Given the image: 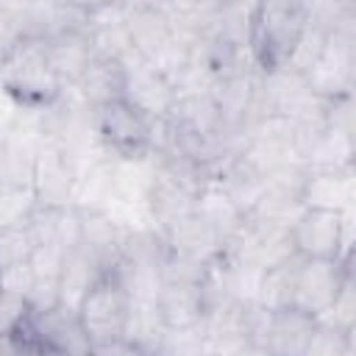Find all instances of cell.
Segmentation results:
<instances>
[{
	"mask_svg": "<svg viewBox=\"0 0 356 356\" xmlns=\"http://www.w3.org/2000/svg\"><path fill=\"white\" fill-rule=\"evenodd\" d=\"M3 192H6V186H3V181H0V195H3Z\"/></svg>",
	"mask_w": 356,
	"mask_h": 356,
	"instance_id": "obj_29",
	"label": "cell"
},
{
	"mask_svg": "<svg viewBox=\"0 0 356 356\" xmlns=\"http://www.w3.org/2000/svg\"><path fill=\"white\" fill-rule=\"evenodd\" d=\"M31 317V303L22 295L0 289V337H11L19 325H25Z\"/></svg>",
	"mask_w": 356,
	"mask_h": 356,
	"instance_id": "obj_22",
	"label": "cell"
},
{
	"mask_svg": "<svg viewBox=\"0 0 356 356\" xmlns=\"http://www.w3.org/2000/svg\"><path fill=\"white\" fill-rule=\"evenodd\" d=\"M323 323H331L334 328L345 331V334H353V275L342 284L337 300L331 303L328 314L323 317Z\"/></svg>",
	"mask_w": 356,
	"mask_h": 356,
	"instance_id": "obj_23",
	"label": "cell"
},
{
	"mask_svg": "<svg viewBox=\"0 0 356 356\" xmlns=\"http://www.w3.org/2000/svg\"><path fill=\"white\" fill-rule=\"evenodd\" d=\"M78 170L67 147L56 145L53 139H42L33 156V175H31V197L36 206H72L78 192Z\"/></svg>",
	"mask_w": 356,
	"mask_h": 356,
	"instance_id": "obj_8",
	"label": "cell"
},
{
	"mask_svg": "<svg viewBox=\"0 0 356 356\" xmlns=\"http://www.w3.org/2000/svg\"><path fill=\"white\" fill-rule=\"evenodd\" d=\"M156 356H206V342L197 328L189 331H164L156 350Z\"/></svg>",
	"mask_w": 356,
	"mask_h": 356,
	"instance_id": "obj_21",
	"label": "cell"
},
{
	"mask_svg": "<svg viewBox=\"0 0 356 356\" xmlns=\"http://www.w3.org/2000/svg\"><path fill=\"white\" fill-rule=\"evenodd\" d=\"M72 89L83 100L86 111L95 108V106H103V103L125 97V70H122V61L95 50L92 61L86 64V70L81 72V78H78V83Z\"/></svg>",
	"mask_w": 356,
	"mask_h": 356,
	"instance_id": "obj_15",
	"label": "cell"
},
{
	"mask_svg": "<svg viewBox=\"0 0 356 356\" xmlns=\"http://www.w3.org/2000/svg\"><path fill=\"white\" fill-rule=\"evenodd\" d=\"M89 122L100 145L122 161H139L153 153L156 120L125 97L89 108Z\"/></svg>",
	"mask_w": 356,
	"mask_h": 356,
	"instance_id": "obj_3",
	"label": "cell"
},
{
	"mask_svg": "<svg viewBox=\"0 0 356 356\" xmlns=\"http://www.w3.org/2000/svg\"><path fill=\"white\" fill-rule=\"evenodd\" d=\"M122 70H125V100L142 108L150 120H164L178 95L175 86L167 81V75L153 61L142 58L136 50L122 58Z\"/></svg>",
	"mask_w": 356,
	"mask_h": 356,
	"instance_id": "obj_9",
	"label": "cell"
},
{
	"mask_svg": "<svg viewBox=\"0 0 356 356\" xmlns=\"http://www.w3.org/2000/svg\"><path fill=\"white\" fill-rule=\"evenodd\" d=\"M31 328L42 342H47L64 356H89L92 350L81 317L72 306L56 303L44 312H31Z\"/></svg>",
	"mask_w": 356,
	"mask_h": 356,
	"instance_id": "obj_12",
	"label": "cell"
},
{
	"mask_svg": "<svg viewBox=\"0 0 356 356\" xmlns=\"http://www.w3.org/2000/svg\"><path fill=\"white\" fill-rule=\"evenodd\" d=\"M303 356H353V334H345L331 323L317 320Z\"/></svg>",
	"mask_w": 356,
	"mask_h": 356,
	"instance_id": "obj_20",
	"label": "cell"
},
{
	"mask_svg": "<svg viewBox=\"0 0 356 356\" xmlns=\"http://www.w3.org/2000/svg\"><path fill=\"white\" fill-rule=\"evenodd\" d=\"M0 356H11V345L6 337H0Z\"/></svg>",
	"mask_w": 356,
	"mask_h": 356,
	"instance_id": "obj_28",
	"label": "cell"
},
{
	"mask_svg": "<svg viewBox=\"0 0 356 356\" xmlns=\"http://www.w3.org/2000/svg\"><path fill=\"white\" fill-rule=\"evenodd\" d=\"M25 17L28 8H14V6H0V47L14 39L17 33L25 31Z\"/></svg>",
	"mask_w": 356,
	"mask_h": 356,
	"instance_id": "obj_25",
	"label": "cell"
},
{
	"mask_svg": "<svg viewBox=\"0 0 356 356\" xmlns=\"http://www.w3.org/2000/svg\"><path fill=\"white\" fill-rule=\"evenodd\" d=\"M89 356H156V353L136 342L120 339V342H108V345H92Z\"/></svg>",
	"mask_w": 356,
	"mask_h": 356,
	"instance_id": "obj_26",
	"label": "cell"
},
{
	"mask_svg": "<svg viewBox=\"0 0 356 356\" xmlns=\"http://www.w3.org/2000/svg\"><path fill=\"white\" fill-rule=\"evenodd\" d=\"M350 200H353V170H312L306 167L303 189H300V203L303 206H320V209H334L350 214Z\"/></svg>",
	"mask_w": 356,
	"mask_h": 356,
	"instance_id": "obj_16",
	"label": "cell"
},
{
	"mask_svg": "<svg viewBox=\"0 0 356 356\" xmlns=\"http://www.w3.org/2000/svg\"><path fill=\"white\" fill-rule=\"evenodd\" d=\"M309 28V3L273 0L253 3L248 19V56L256 72H284Z\"/></svg>",
	"mask_w": 356,
	"mask_h": 356,
	"instance_id": "obj_2",
	"label": "cell"
},
{
	"mask_svg": "<svg viewBox=\"0 0 356 356\" xmlns=\"http://www.w3.org/2000/svg\"><path fill=\"white\" fill-rule=\"evenodd\" d=\"M150 217L156 220V231L170 228L172 222L195 214L197 209V195L192 189H186L181 181H175L170 172H164L161 167L153 170L150 181H147V192H145Z\"/></svg>",
	"mask_w": 356,
	"mask_h": 356,
	"instance_id": "obj_14",
	"label": "cell"
},
{
	"mask_svg": "<svg viewBox=\"0 0 356 356\" xmlns=\"http://www.w3.org/2000/svg\"><path fill=\"white\" fill-rule=\"evenodd\" d=\"M159 234L164 239V248L172 256H184V259H192L200 264H214L225 253V242L197 211L172 222L170 228H164Z\"/></svg>",
	"mask_w": 356,
	"mask_h": 356,
	"instance_id": "obj_11",
	"label": "cell"
},
{
	"mask_svg": "<svg viewBox=\"0 0 356 356\" xmlns=\"http://www.w3.org/2000/svg\"><path fill=\"white\" fill-rule=\"evenodd\" d=\"M89 345H108L125 339L131 314V295L114 270H106L75 306Z\"/></svg>",
	"mask_w": 356,
	"mask_h": 356,
	"instance_id": "obj_4",
	"label": "cell"
},
{
	"mask_svg": "<svg viewBox=\"0 0 356 356\" xmlns=\"http://www.w3.org/2000/svg\"><path fill=\"white\" fill-rule=\"evenodd\" d=\"M206 356H211V353H206Z\"/></svg>",
	"mask_w": 356,
	"mask_h": 356,
	"instance_id": "obj_30",
	"label": "cell"
},
{
	"mask_svg": "<svg viewBox=\"0 0 356 356\" xmlns=\"http://www.w3.org/2000/svg\"><path fill=\"white\" fill-rule=\"evenodd\" d=\"M353 275L350 261H317L300 259L292 261V298L289 306L323 320L337 300L342 284Z\"/></svg>",
	"mask_w": 356,
	"mask_h": 356,
	"instance_id": "obj_6",
	"label": "cell"
},
{
	"mask_svg": "<svg viewBox=\"0 0 356 356\" xmlns=\"http://www.w3.org/2000/svg\"><path fill=\"white\" fill-rule=\"evenodd\" d=\"M348 225H350V214L345 211L303 206L289 225L295 256L317 259V261H350Z\"/></svg>",
	"mask_w": 356,
	"mask_h": 356,
	"instance_id": "obj_5",
	"label": "cell"
},
{
	"mask_svg": "<svg viewBox=\"0 0 356 356\" xmlns=\"http://www.w3.org/2000/svg\"><path fill=\"white\" fill-rule=\"evenodd\" d=\"M47 39V53H50V64L56 78L61 81V86H75L81 72L86 70V64L95 56V42L86 25H70L61 31H53L44 36Z\"/></svg>",
	"mask_w": 356,
	"mask_h": 356,
	"instance_id": "obj_13",
	"label": "cell"
},
{
	"mask_svg": "<svg viewBox=\"0 0 356 356\" xmlns=\"http://www.w3.org/2000/svg\"><path fill=\"white\" fill-rule=\"evenodd\" d=\"M317 325V317L298 312L292 306L270 312L267 334H264V348L270 356H303L309 337Z\"/></svg>",
	"mask_w": 356,
	"mask_h": 356,
	"instance_id": "obj_17",
	"label": "cell"
},
{
	"mask_svg": "<svg viewBox=\"0 0 356 356\" xmlns=\"http://www.w3.org/2000/svg\"><path fill=\"white\" fill-rule=\"evenodd\" d=\"M33 250H36V239L25 222L0 228V270L31 261Z\"/></svg>",
	"mask_w": 356,
	"mask_h": 356,
	"instance_id": "obj_19",
	"label": "cell"
},
{
	"mask_svg": "<svg viewBox=\"0 0 356 356\" xmlns=\"http://www.w3.org/2000/svg\"><path fill=\"white\" fill-rule=\"evenodd\" d=\"M0 289L6 292H14V295H22L28 300L31 289H33V270H31V261L25 264H14L8 270H0Z\"/></svg>",
	"mask_w": 356,
	"mask_h": 356,
	"instance_id": "obj_24",
	"label": "cell"
},
{
	"mask_svg": "<svg viewBox=\"0 0 356 356\" xmlns=\"http://www.w3.org/2000/svg\"><path fill=\"white\" fill-rule=\"evenodd\" d=\"M33 156H36V145H31L14 134L0 136V181L6 189H28L31 192Z\"/></svg>",
	"mask_w": 356,
	"mask_h": 356,
	"instance_id": "obj_18",
	"label": "cell"
},
{
	"mask_svg": "<svg viewBox=\"0 0 356 356\" xmlns=\"http://www.w3.org/2000/svg\"><path fill=\"white\" fill-rule=\"evenodd\" d=\"M225 356H270V350H267L264 345H259V342H245V345L234 348V350L225 353Z\"/></svg>",
	"mask_w": 356,
	"mask_h": 356,
	"instance_id": "obj_27",
	"label": "cell"
},
{
	"mask_svg": "<svg viewBox=\"0 0 356 356\" xmlns=\"http://www.w3.org/2000/svg\"><path fill=\"white\" fill-rule=\"evenodd\" d=\"M153 303L164 331L197 328L209 309L206 281H161Z\"/></svg>",
	"mask_w": 356,
	"mask_h": 356,
	"instance_id": "obj_10",
	"label": "cell"
},
{
	"mask_svg": "<svg viewBox=\"0 0 356 356\" xmlns=\"http://www.w3.org/2000/svg\"><path fill=\"white\" fill-rule=\"evenodd\" d=\"M356 67V28L325 31L323 47L312 70L306 72V86L323 100H337L350 95Z\"/></svg>",
	"mask_w": 356,
	"mask_h": 356,
	"instance_id": "obj_7",
	"label": "cell"
},
{
	"mask_svg": "<svg viewBox=\"0 0 356 356\" xmlns=\"http://www.w3.org/2000/svg\"><path fill=\"white\" fill-rule=\"evenodd\" d=\"M0 89L28 108H50L58 103L64 86L53 72L42 33L22 31L0 47Z\"/></svg>",
	"mask_w": 356,
	"mask_h": 356,
	"instance_id": "obj_1",
	"label": "cell"
}]
</instances>
